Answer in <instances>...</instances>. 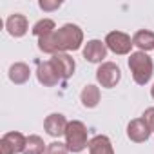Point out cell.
<instances>
[{
	"mask_svg": "<svg viewBox=\"0 0 154 154\" xmlns=\"http://www.w3.org/2000/svg\"><path fill=\"white\" fill-rule=\"evenodd\" d=\"M29 76H31V69L27 63L24 62H15L11 67H9V80L17 85H22L29 80Z\"/></svg>",
	"mask_w": 154,
	"mask_h": 154,
	"instance_id": "obj_14",
	"label": "cell"
},
{
	"mask_svg": "<svg viewBox=\"0 0 154 154\" xmlns=\"http://www.w3.org/2000/svg\"><path fill=\"white\" fill-rule=\"evenodd\" d=\"M67 125H69L67 118H65L63 114H60V112H53V114H49V116L44 120V129H45V132H47L49 136H53V138L65 136Z\"/></svg>",
	"mask_w": 154,
	"mask_h": 154,
	"instance_id": "obj_8",
	"label": "cell"
},
{
	"mask_svg": "<svg viewBox=\"0 0 154 154\" xmlns=\"http://www.w3.org/2000/svg\"><path fill=\"white\" fill-rule=\"evenodd\" d=\"M45 150H47V145L44 143V140L38 134H31V136H27L26 149L22 154H44Z\"/></svg>",
	"mask_w": 154,
	"mask_h": 154,
	"instance_id": "obj_18",
	"label": "cell"
},
{
	"mask_svg": "<svg viewBox=\"0 0 154 154\" xmlns=\"http://www.w3.org/2000/svg\"><path fill=\"white\" fill-rule=\"evenodd\" d=\"M45 154H69V149H67V145L62 143V141H51V143L47 145Z\"/></svg>",
	"mask_w": 154,
	"mask_h": 154,
	"instance_id": "obj_19",
	"label": "cell"
},
{
	"mask_svg": "<svg viewBox=\"0 0 154 154\" xmlns=\"http://www.w3.org/2000/svg\"><path fill=\"white\" fill-rule=\"evenodd\" d=\"M89 154H114L112 143L105 134H96L93 140H89Z\"/></svg>",
	"mask_w": 154,
	"mask_h": 154,
	"instance_id": "obj_13",
	"label": "cell"
},
{
	"mask_svg": "<svg viewBox=\"0 0 154 154\" xmlns=\"http://www.w3.org/2000/svg\"><path fill=\"white\" fill-rule=\"evenodd\" d=\"M127 136L134 143H143V141H147L150 138V129L147 127L143 118H134L127 125Z\"/></svg>",
	"mask_w": 154,
	"mask_h": 154,
	"instance_id": "obj_10",
	"label": "cell"
},
{
	"mask_svg": "<svg viewBox=\"0 0 154 154\" xmlns=\"http://www.w3.org/2000/svg\"><path fill=\"white\" fill-rule=\"evenodd\" d=\"M65 145L69 149V152H82L84 149L89 147V140H87V127L84 122L80 120H72L67 125L65 131Z\"/></svg>",
	"mask_w": 154,
	"mask_h": 154,
	"instance_id": "obj_3",
	"label": "cell"
},
{
	"mask_svg": "<svg viewBox=\"0 0 154 154\" xmlns=\"http://www.w3.org/2000/svg\"><path fill=\"white\" fill-rule=\"evenodd\" d=\"M80 102L85 109H94L100 103V87H96L94 84L85 85L80 93Z\"/></svg>",
	"mask_w": 154,
	"mask_h": 154,
	"instance_id": "obj_15",
	"label": "cell"
},
{
	"mask_svg": "<svg viewBox=\"0 0 154 154\" xmlns=\"http://www.w3.org/2000/svg\"><path fill=\"white\" fill-rule=\"evenodd\" d=\"M33 35L36 36V38H44V36H49L51 33H54L56 31V24H54V20H51V18H42V20H38L35 26H33Z\"/></svg>",
	"mask_w": 154,
	"mask_h": 154,
	"instance_id": "obj_17",
	"label": "cell"
},
{
	"mask_svg": "<svg viewBox=\"0 0 154 154\" xmlns=\"http://www.w3.org/2000/svg\"><path fill=\"white\" fill-rule=\"evenodd\" d=\"M54 67V71L58 72V76L62 80H67L74 74V69H76V63H74V58L67 53H56L51 56L49 60Z\"/></svg>",
	"mask_w": 154,
	"mask_h": 154,
	"instance_id": "obj_7",
	"label": "cell"
},
{
	"mask_svg": "<svg viewBox=\"0 0 154 154\" xmlns=\"http://www.w3.org/2000/svg\"><path fill=\"white\" fill-rule=\"evenodd\" d=\"M120 78H122V71H120V67L114 62H103L96 69V80L105 89L116 87V84L120 82Z\"/></svg>",
	"mask_w": 154,
	"mask_h": 154,
	"instance_id": "obj_4",
	"label": "cell"
},
{
	"mask_svg": "<svg viewBox=\"0 0 154 154\" xmlns=\"http://www.w3.org/2000/svg\"><path fill=\"white\" fill-rule=\"evenodd\" d=\"M129 69L132 72V78L138 85H147L152 78V72H154V63L152 58L147 53L136 51L129 54Z\"/></svg>",
	"mask_w": 154,
	"mask_h": 154,
	"instance_id": "obj_2",
	"label": "cell"
},
{
	"mask_svg": "<svg viewBox=\"0 0 154 154\" xmlns=\"http://www.w3.org/2000/svg\"><path fill=\"white\" fill-rule=\"evenodd\" d=\"M38 6L44 11H54V9H58L62 6V2H60V0H40Z\"/></svg>",
	"mask_w": 154,
	"mask_h": 154,
	"instance_id": "obj_21",
	"label": "cell"
},
{
	"mask_svg": "<svg viewBox=\"0 0 154 154\" xmlns=\"http://www.w3.org/2000/svg\"><path fill=\"white\" fill-rule=\"evenodd\" d=\"M105 45L109 51H112L114 54H129L132 49V38L127 33L122 31H111L105 36Z\"/></svg>",
	"mask_w": 154,
	"mask_h": 154,
	"instance_id": "obj_5",
	"label": "cell"
},
{
	"mask_svg": "<svg viewBox=\"0 0 154 154\" xmlns=\"http://www.w3.org/2000/svg\"><path fill=\"white\" fill-rule=\"evenodd\" d=\"M36 78H38V82H40L42 85H45V87H54V85L62 80L49 60H47V62H38Z\"/></svg>",
	"mask_w": 154,
	"mask_h": 154,
	"instance_id": "obj_11",
	"label": "cell"
},
{
	"mask_svg": "<svg viewBox=\"0 0 154 154\" xmlns=\"http://www.w3.org/2000/svg\"><path fill=\"white\" fill-rule=\"evenodd\" d=\"M26 141L27 136H24L18 131H11L6 132L0 140V149H2V154H20L26 149Z\"/></svg>",
	"mask_w": 154,
	"mask_h": 154,
	"instance_id": "obj_6",
	"label": "cell"
},
{
	"mask_svg": "<svg viewBox=\"0 0 154 154\" xmlns=\"http://www.w3.org/2000/svg\"><path fill=\"white\" fill-rule=\"evenodd\" d=\"M150 96H152V98H154V85H152V87H150Z\"/></svg>",
	"mask_w": 154,
	"mask_h": 154,
	"instance_id": "obj_22",
	"label": "cell"
},
{
	"mask_svg": "<svg viewBox=\"0 0 154 154\" xmlns=\"http://www.w3.org/2000/svg\"><path fill=\"white\" fill-rule=\"evenodd\" d=\"M84 44V31L76 24H65L58 27L49 36L38 38V49L47 54L56 53H69V51H78Z\"/></svg>",
	"mask_w": 154,
	"mask_h": 154,
	"instance_id": "obj_1",
	"label": "cell"
},
{
	"mask_svg": "<svg viewBox=\"0 0 154 154\" xmlns=\"http://www.w3.org/2000/svg\"><path fill=\"white\" fill-rule=\"evenodd\" d=\"M6 29H8V33H9L11 36L22 38V36L27 33V29H29V22H27L26 15H22V13H13V15H9V18L6 20Z\"/></svg>",
	"mask_w": 154,
	"mask_h": 154,
	"instance_id": "obj_12",
	"label": "cell"
},
{
	"mask_svg": "<svg viewBox=\"0 0 154 154\" xmlns=\"http://www.w3.org/2000/svg\"><path fill=\"white\" fill-rule=\"evenodd\" d=\"M132 44H134L141 53L152 51V49H154V31H147V29L136 31L134 36H132Z\"/></svg>",
	"mask_w": 154,
	"mask_h": 154,
	"instance_id": "obj_16",
	"label": "cell"
},
{
	"mask_svg": "<svg viewBox=\"0 0 154 154\" xmlns=\"http://www.w3.org/2000/svg\"><path fill=\"white\" fill-rule=\"evenodd\" d=\"M141 118H143V122L147 123V127L150 129V132H154V107L145 109L143 114H141Z\"/></svg>",
	"mask_w": 154,
	"mask_h": 154,
	"instance_id": "obj_20",
	"label": "cell"
},
{
	"mask_svg": "<svg viewBox=\"0 0 154 154\" xmlns=\"http://www.w3.org/2000/svg\"><path fill=\"white\" fill-rule=\"evenodd\" d=\"M107 56V45L102 40H89L84 45V58L91 63H103V58Z\"/></svg>",
	"mask_w": 154,
	"mask_h": 154,
	"instance_id": "obj_9",
	"label": "cell"
}]
</instances>
